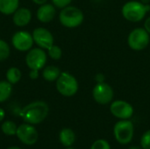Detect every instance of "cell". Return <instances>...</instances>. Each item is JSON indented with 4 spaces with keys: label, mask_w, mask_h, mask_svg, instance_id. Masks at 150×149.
I'll use <instances>...</instances> for the list:
<instances>
[{
    "label": "cell",
    "mask_w": 150,
    "mask_h": 149,
    "mask_svg": "<svg viewBox=\"0 0 150 149\" xmlns=\"http://www.w3.org/2000/svg\"><path fill=\"white\" fill-rule=\"evenodd\" d=\"M49 107L43 101H34L25 105L20 111V116L25 123L37 125L41 123L48 115Z\"/></svg>",
    "instance_id": "1"
},
{
    "label": "cell",
    "mask_w": 150,
    "mask_h": 149,
    "mask_svg": "<svg viewBox=\"0 0 150 149\" xmlns=\"http://www.w3.org/2000/svg\"><path fill=\"white\" fill-rule=\"evenodd\" d=\"M150 11L149 4H144L139 1H129L127 2L121 10L123 17L130 22H140L146 16L147 12Z\"/></svg>",
    "instance_id": "2"
},
{
    "label": "cell",
    "mask_w": 150,
    "mask_h": 149,
    "mask_svg": "<svg viewBox=\"0 0 150 149\" xmlns=\"http://www.w3.org/2000/svg\"><path fill=\"white\" fill-rule=\"evenodd\" d=\"M84 16L83 11L76 7L68 5L62 9L59 14V20L61 24L68 28H75L79 26L83 21Z\"/></svg>",
    "instance_id": "3"
},
{
    "label": "cell",
    "mask_w": 150,
    "mask_h": 149,
    "mask_svg": "<svg viewBox=\"0 0 150 149\" xmlns=\"http://www.w3.org/2000/svg\"><path fill=\"white\" fill-rule=\"evenodd\" d=\"M56 82V90L64 97H72L78 90V82L76 78L69 72H62Z\"/></svg>",
    "instance_id": "4"
},
{
    "label": "cell",
    "mask_w": 150,
    "mask_h": 149,
    "mask_svg": "<svg viewBox=\"0 0 150 149\" xmlns=\"http://www.w3.org/2000/svg\"><path fill=\"white\" fill-rule=\"evenodd\" d=\"M113 133L120 144L127 145L133 140L134 124L129 119H121L115 124Z\"/></svg>",
    "instance_id": "5"
},
{
    "label": "cell",
    "mask_w": 150,
    "mask_h": 149,
    "mask_svg": "<svg viewBox=\"0 0 150 149\" xmlns=\"http://www.w3.org/2000/svg\"><path fill=\"white\" fill-rule=\"evenodd\" d=\"M150 41L149 33L145 28L138 27L134 29L127 37V44L129 47L134 51H142L145 49Z\"/></svg>",
    "instance_id": "6"
},
{
    "label": "cell",
    "mask_w": 150,
    "mask_h": 149,
    "mask_svg": "<svg viewBox=\"0 0 150 149\" xmlns=\"http://www.w3.org/2000/svg\"><path fill=\"white\" fill-rule=\"evenodd\" d=\"M47 59V54L42 48H31L25 56V63L30 69L40 70L45 67Z\"/></svg>",
    "instance_id": "7"
},
{
    "label": "cell",
    "mask_w": 150,
    "mask_h": 149,
    "mask_svg": "<svg viewBox=\"0 0 150 149\" xmlns=\"http://www.w3.org/2000/svg\"><path fill=\"white\" fill-rule=\"evenodd\" d=\"M92 97L99 105H107L111 103L114 97L112 88L106 83H97L92 90Z\"/></svg>",
    "instance_id": "8"
},
{
    "label": "cell",
    "mask_w": 150,
    "mask_h": 149,
    "mask_svg": "<svg viewBox=\"0 0 150 149\" xmlns=\"http://www.w3.org/2000/svg\"><path fill=\"white\" fill-rule=\"evenodd\" d=\"M11 43L15 49L20 52L29 51L34 43L33 35L25 31H18L15 32L11 38Z\"/></svg>",
    "instance_id": "9"
},
{
    "label": "cell",
    "mask_w": 150,
    "mask_h": 149,
    "mask_svg": "<svg viewBox=\"0 0 150 149\" xmlns=\"http://www.w3.org/2000/svg\"><path fill=\"white\" fill-rule=\"evenodd\" d=\"M18 140L25 145H33L38 140V133L34 126L31 124H22L17 128L16 133Z\"/></svg>",
    "instance_id": "10"
},
{
    "label": "cell",
    "mask_w": 150,
    "mask_h": 149,
    "mask_svg": "<svg viewBox=\"0 0 150 149\" xmlns=\"http://www.w3.org/2000/svg\"><path fill=\"white\" fill-rule=\"evenodd\" d=\"M111 113L120 119H129L134 114L132 105L124 100H115L110 106Z\"/></svg>",
    "instance_id": "11"
},
{
    "label": "cell",
    "mask_w": 150,
    "mask_h": 149,
    "mask_svg": "<svg viewBox=\"0 0 150 149\" xmlns=\"http://www.w3.org/2000/svg\"><path fill=\"white\" fill-rule=\"evenodd\" d=\"M33 38L34 43L42 49H48L54 45L53 34L44 27H37L33 32Z\"/></svg>",
    "instance_id": "12"
},
{
    "label": "cell",
    "mask_w": 150,
    "mask_h": 149,
    "mask_svg": "<svg viewBox=\"0 0 150 149\" xmlns=\"http://www.w3.org/2000/svg\"><path fill=\"white\" fill-rule=\"evenodd\" d=\"M56 11H55V6L51 4H41L36 12L37 18L42 22V23H49L51 22L54 16H55Z\"/></svg>",
    "instance_id": "13"
},
{
    "label": "cell",
    "mask_w": 150,
    "mask_h": 149,
    "mask_svg": "<svg viewBox=\"0 0 150 149\" xmlns=\"http://www.w3.org/2000/svg\"><path fill=\"white\" fill-rule=\"evenodd\" d=\"M32 19V12L25 7H18L13 13L12 20L13 23L19 27L27 25Z\"/></svg>",
    "instance_id": "14"
},
{
    "label": "cell",
    "mask_w": 150,
    "mask_h": 149,
    "mask_svg": "<svg viewBox=\"0 0 150 149\" xmlns=\"http://www.w3.org/2000/svg\"><path fill=\"white\" fill-rule=\"evenodd\" d=\"M19 7V0H0V12L4 15L13 14Z\"/></svg>",
    "instance_id": "15"
},
{
    "label": "cell",
    "mask_w": 150,
    "mask_h": 149,
    "mask_svg": "<svg viewBox=\"0 0 150 149\" xmlns=\"http://www.w3.org/2000/svg\"><path fill=\"white\" fill-rule=\"evenodd\" d=\"M60 142L64 147H70L76 141V134L70 128H63L59 134Z\"/></svg>",
    "instance_id": "16"
},
{
    "label": "cell",
    "mask_w": 150,
    "mask_h": 149,
    "mask_svg": "<svg viewBox=\"0 0 150 149\" xmlns=\"http://www.w3.org/2000/svg\"><path fill=\"white\" fill-rule=\"evenodd\" d=\"M61 70L56 66H47L42 71V76L43 78L47 82H54L58 79V77L61 75Z\"/></svg>",
    "instance_id": "17"
},
{
    "label": "cell",
    "mask_w": 150,
    "mask_h": 149,
    "mask_svg": "<svg viewBox=\"0 0 150 149\" xmlns=\"http://www.w3.org/2000/svg\"><path fill=\"white\" fill-rule=\"evenodd\" d=\"M12 84L8 81H0V103L5 102L11 97Z\"/></svg>",
    "instance_id": "18"
},
{
    "label": "cell",
    "mask_w": 150,
    "mask_h": 149,
    "mask_svg": "<svg viewBox=\"0 0 150 149\" xmlns=\"http://www.w3.org/2000/svg\"><path fill=\"white\" fill-rule=\"evenodd\" d=\"M21 79V71L16 68V67H12V68H10L7 72H6V80L11 83L12 85L13 84H16L17 83H18Z\"/></svg>",
    "instance_id": "19"
},
{
    "label": "cell",
    "mask_w": 150,
    "mask_h": 149,
    "mask_svg": "<svg viewBox=\"0 0 150 149\" xmlns=\"http://www.w3.org/2000/svg\"><path fill=\"white\" fill-rule=\"evenodd\" d=\"M17 126L14 122L11 121V120H7V121H4L2 126H1V129H2V132L6 134V135H9V136H11V135H14L16 134L17 133Z\"/></svg>",
    "instance_id": "20"
},
{
    "label": "cell",
    "mask_w": 150,
    "mask_h": 149,
    "mask_svg": "<svg viewBox=\"0 0 150 149\" xmlns=\"http://www.w3.org/2000/svg\"><path fill=\"white\" fill-rule=\"evenodd\" d=\"M47 52H48V55L51 59L54 60V61H57V60H60L62 58V48L56 45H52L48 49H47Z\"/></svg>",
    "instance_id": "21"
},
{
    "label": "cell",
    "mask_w": 150,
    "mask_h": 149,
    "mask_svg": "<svg viewBox=\"0 0 150 149\" xmlns=\"http://www.w3.org/2000/svg\"><path fill=\"white\" fill-rule=\"evenodd\" d=\"M10 53L11 49L8 43H6L3 40H0V61L8 59V57L10 56Z\"/></svg>",
    "instance_id": "22"
},
{
    "label": "cell",
    "mask_w": 150,
    "mask_h": 149,
    "mask_svg": "<svg viewBox=\"0 0 150 149\" xmlns=\"http://www.w3.org/2000/svg\"><path fill=\"white\" fill-rule=\"evenodd\" d=\"M91 149H111L110 144L105 140H98L92 145Z\"/></svg>",
    "instance_id": "23"
},
{
    "label": "cell",
    "mask_w": 150,
    "mask_h": 149,
    "mask_svg": "<svg viewBox=\"0 0 150 149\" xmlns=\"http://www.w3.org/2000/svg\"><path fill=\"white\" fill-rule=\"evenodd\" d=\"M141 146L143 149H150V130L143 133L141 139Z\"/></svg>",
    "instance_id": "24"
},
{
    "label": "cell",
    "mask_w": 150,
    "mask_h": 149,
    "mask_svg": "<svg viewBox=\"0 0 150 149\" xmlns=\"http://www.w3.org/2000/svg\"><path fill=\"white\" fill-rule=\"evenodd\" d=\"M72 0H52L53 4L60 9H62L68 5H69V4L71 3Z\"/></svg>",
    "instance_id": "25"
},
{
    "label": "cell",
    "mask_w": 150,
    "mask_h": 149,
    "mask_svg": "<svg viewBox=\"0 0 150 149\" xmlns=\"http://www.w3.org/2000/svg\"><path fill=\"white\" fill-rule=\"evenodd\" d=\"M29 76L32 80H35L39 77V70H35V69H31L30 73H29Z\"/></svg>",
    "instance_id": "26"
},
{
    "label": "cell",
    "mask_w": 150,
    "mask_h": 149,
    "mask_svg": "<svg viewBox=\"0 0 150 149\" xmlns=\"http://www.w3.org/2000/svg\"><path fill=\"white\" fill-rule=\"evenodd\" d=\"M144 28L146 29V31L150 34V17H149L145 20V22H144Z\"/></svg>",
    "instance_id": "27"
},
{
    "label": "cell",
    "mask_w": 150,
    "mask_h": 149,
    "mask_svg": "<svg viewBox=\"0 0 150 149\" xmlns=\"http://www.w3.org/2000/svg\"><path fill=\"white\" fill-rule=\"evenodd\" d=\"M96 81H97V83H103V82L105 81V76H104V75H103V74H98V75H97V76H96Z\"/></svg>",
    "instance_id": "28"
},
{
    "label": "cell",
    "mask_w": 150,
    "mask_h": 149,
    "mask_svg": "<svg viewBox=\"0 0 150 149\" xmlns=\"http://www.w3.org/2000/svg\"><path fill=\"white\" fill-rule=\"evenodd\" d=\"M32 1H33L34 4H36L41 5V4H46L47 0H32Z\"/></svg>",
    "instance_id": "29"
},
{
    "label": "cell",
    "mask_w": 150,
    "mask_h": 149,
    "mask_svg": "<svg viewBox=\"0 0 150 149\" xmlns=\"http://www.w3.org/2000/svg\"><path fill=\"white\" fill-rule=\"evenodd\" d=\"M4 116H5V112H4V111L2 108H0V121H2V120L4 119Z\"/></svg>",
    "instance_id": "30"
},
{
    "label": "cell",
    "mask_w": 150,
    "mask_h": 149,
    "mask_svg": "<svg viewBox=\"0 0 150 149\" xmlns=\"http://www.w3.org/2000/svg\"><path fill=\"white\" fill-rule=\"evenodd\" d=\"M129 149H143L142 148H139V147H131Z\"/></svg>",
    "instance_id": "31"
},
{
    "label": "cell",
    "mask_w": 150,
    "mask_h": 149,
    "mask_svg": "<svg viewBox=\"0 0 150 149\" xmlns=\"http://www.w3.org/2000/svg\"><path fill=\"white\" fill-rule=\"evenodd\" d=\"M7 149H21L20 148H18V147H11V148H8Z\"/></svg>",
    "instance_id": "32"
},
{
    "label": "cell",
    "mask_w": 150,
    "mask_h": 149,
    "mask_svg": "<svg viewBox=\"0 0 150 149\" xmlns=\"http://www.w3.org/2000/svg\"><path fill=\"white\" fill-rule=\"evenodd\" d=\"M142 3H144V4H148L149 2V0H142Z\"/></svg>",
    "instance_id": "33"
},
{
    "label": "cell",
    "mask_w": 150,
    "mask_h": 149,
    "mask_svg": "<svg viewBox=\"0 0 150 149\" xmlns=\"http://www.w3.org/2000/svg\"><path fill=\"white\" fill-rule=\"evenodd\" d=\"M67 149H75V148H67Z\"/></svg>",
    "instance_id": "34"
}]
</instances>
